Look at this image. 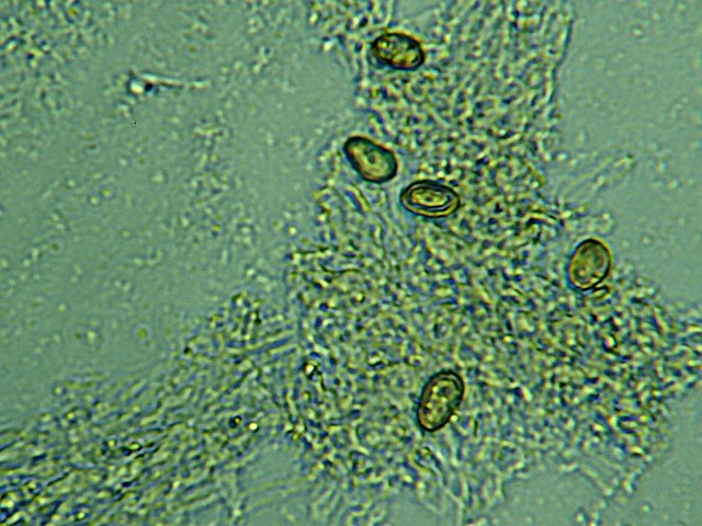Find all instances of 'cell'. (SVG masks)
<instances>
[{
    "instance_id": "7a4b0ae2",
    "label": "cell",
    "mask_w": 702,
    "mask_h": 526,
    "mask_svg": "<svg viewBox=\"0 0 702 526\" xmlns=\"http://www.w3.org/2000/svg\"><path fill=\"white\" fill-rule=\"evenodd\" d=\"M399 201L407 211L429 219L449 217L461 206V197L452 187L429 179L409 183Z\"/></svg>"
},
{
    "instance_id": "5b68a950",
    "label": "cell",
    "mask_w": 702,
    "mask_h": 526,
    "mask_svg": "<svg viewBox=\"0 0 702 526\" xmlns=\"http://www.w3.org/2000/svg\"><path fill=\"white\" fill-rule=\"evenodd\" d=\"M371 50L380 62L399 70H416L426 60L421 43L405 33L389 32L377 36Z\"/></svg>"
},
{
    "instance_id": "6da1fadb",
    "label": "cell",
    "mask_w": 702,
    "mask_h": 526,
    "mask_svg": "<svg viewBox=\"0 0 702 526\" xmlns=\"http://www.w3.org/2000/svg\"><path fill=\"white\" fill-rule=\"evenodd\" d=\"M465 382L455 370L443 369L424 384L417 407L420 428L432 433L444 427L463 401Z\"/></svg>"
},
{
    "instance_id": "3957f363",
    "label": "cell",
    "mask_w": 702,
    "mask_h": 526,
    "mask_svg": "<svg viewBox=\"0 0 702 526\" xmlns=\"http://www.w3.org/2000/svg\"><path fill=\"white\" fill-rule=\"evenodd\" d=\"M343 151L356 172L367 182L385 183L397 174L398 161L394 152L370 138L352 136L346 140Z\"/></svg>"
},
{
    "instance_id": "277c9868",
    "label": "cell",
    "mask_w": 702,
    "mask_h": 526,
    "mask_svg": "<svg viewBox=\"0 0 702 526\" xmlns=\"http://www.w3.org/2000/svg\"><path fill=\"white\" fill-rule=\"evenodd\" d=\"M612 263V253L603 242L597 239L584 240L570 256L569 281L581 290L593 288L608 277Z\"/></svg>"
}]
</instances>
